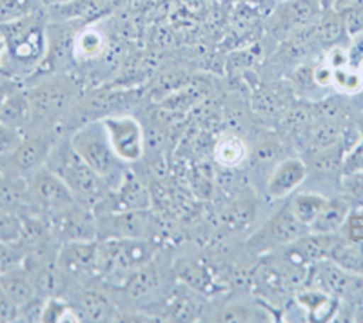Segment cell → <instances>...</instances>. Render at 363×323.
<instances>
[{"label": "cell", "mask_w": 363, "mask_h": 323, "mask_svg": "<svg viewBox=\"0 0 363 323\" xmlns=\"http://www.w3.org/2000/svg\"><path fill=\"white\" fill-rule=\"evenodd\" d=\"M37 0H0V26L13 24L35 13Z\"/></svg>", "instance_id": "4dcf8cb0"}, {"label": "cell", "mask_w": 363, "mask_h": 323, "mask_svg": "<svg viewBox=\"0 0 363 323\" xmlns=\"http://www.w3.org/2000/svg\"><path fill=\"white\" fill-rule=\"evenodd\" d=\"M260 316H256L252 311H247L244 307H227L225 311H220L216 322H258Z\"/></svg>", "instance_id": "8d00e7d4"}, {"label": "cell", "mask_w": 363, "mask_h": 323, "mask_svg": "<svg viewBox=\"0 0 363 323\" xmlns=\"http://www.w3.org/2000/svg\"><path fill=\"white\" fill-rule=\"evenodd\" d=\"M18 87L15 79H0V106L4 104V100L8 98L9 93H13Z\"/></svg>", "instance_id": "60d3db41"}, {"label": "cell", "mask_w": 363, "mask_h": 323, "mask_svg": "<svg viewBox=\"0 0 363 323\" xmlns=\"http://www.w3.org/2000/svg\"><path fill=\"white\" fill-rule=\"evenodd\" d=\"M358 71H359V75H362V79H363V60H362V62H359Z\"/></svg>", "instance_id": "bcb514c9"}, {"label": "cell", "mask_w": 363, "mask_h": 323, "mask_svg": "<svg viewBox=\"0 0 363 323\" xmlns=\"http://www.w3.org/2000/svg\"><path fill=\"white\" fill-rule=\"evenodd\" d=\"M343 193L345 198L356 205H363V171H354V173H345L342 178Z\"/></svg>", "instance_id": "836d02e7"}, {"label": "cell", "mask_w": 363, "mask_h": 323, "mask_svg": "<svg viewBox=\"0 0 363 323\" xmlns=\"http://www.w3.org/2000/svg\"><path fill=\"white\" fill-rule=\"evenodd\" d=\"M165 305H167V312L164 318L171 322H193L196 318V307L189 296H180L177 293L173 298L165 302Z\"/></svg>", "instance_id": "1f68e13d"}, {"label": "cell", "mask_w": 363, "mask_h": 323, "mask_svg": "<svg viewBox=\"0 0 363 323\" xmlns=\"http://www.w3.org/2000/svg\"><path fill=\"white\" fill-rule=\"evenodd\" d=\"M351 212L352 205L345 196L329 198L327 205L320 212V216L314 220V224L311 225L309 231L320 232V234H335V232H340Z\"/></svg>", "instance_id": "ac0fdd59"}, {"label": "cell", "mask_w": 363, "mask_h": 323, "mask_svg": "<svg viewBox=\"0 0 363 323\" xmlns=\"http://www.w3.org/2000/svg\"><path fill=\"white\" fill-rule=\"evenodd\" d=\"M347 125L349 122L338 120V118H314L306 131L307 151L325 149V147L342 144Z\"/></svg>", "instance_id": "5bb4252c"}, {"label": "cell", "mask_w": 363, "mask_h": 323, "mask_svg": "<svg viewBox=\"0 0 363 323\" xmlns=\"http://www.w3.org/2000/svg\"><path fill=\"white\" fill-rule=\"evenodd\" d=\"M314 29H316V42L330 47L338 46V42H342L347 35L343 15L336 9L323 11L314 24Z\"/></svg>", "instance_id": "d4e9b609"}, {"label": "cell", "mask_w": 363, "mask_h": 323, "mask_svg": "<svg viewBox=\"0 0 363 323\" xmlns=\"http://www.w3.org/2000/svg\"><path fill=\"white\" fill-rule=\"evenodd\" d=\"M26 208H29L28 178L0 173V209L22 216Z\"/></svg>", "instance_id": "d6986e66"}, {"label": "cell", "mask_w": 363, "mask_h": 323, "mask_svg": "<svg viewBox=\"0 0 363 323\" xmlns=\"http://www.w3.org/2000/svg\"><path fill=\"white\" fill-rule=\"evenodd\" d=\"M333 86L340 89L345 95H356L363 89V79L359 75L358 67H343V69H335V80Z\"/></svg>", "instance_id": "d6a6232c"}, {"label": "cell", "mask_w": 363, "mask_h": 323, "mask_svg": "<svg viewBox=\"0 0 363 323\" xmlns=\"http://www.w3.org/2000/svg\"><path fill=\"white\" fill-rule=\"evenodd\" d=\"M26 93L31 104V122L51 125L77 106L80 87L67 73H50L35 86L28 87Z\"/></svg>", "instance_id": "5b68a950"}, {"label": "cell", "mask_w": 363, "mask_h": 323, "mask_svg": "<svg viewBox=\"0 0 363 323\" xmlns=\"http://www.w3.org/2000/svg\"><path fill=\"white\" fill-rule=\"evenodd\" d=\"M325 64L330 69H343L351 66V53L343 50L342 46H333L325 57Z\"/></svg>", "instance_id": "74e56055"}, {"label": "cell", "mask_w": 363, "mask_h": 323, "mask_svg": "<svg viewBox=\"0 0 363 323\" xmlns=\"http://www.w3.org/2000/svg\"><path fill=\"white\" fill-rule=\"evenodd\" d=\"M252 216H255V205L252 203L249 205L247 202H238L229 208V211L225 212L223 220L231 227H242V225L247 224L249 220H252Z\"/></svg>", "instance_id": "e575fe53"}, {"label": "cell", "mask_w": 363, "mask_h": 323, "mask_svg": "<svg viewBox=\"0 0 363 323\" xmlns=\"http://www.w3.org/2000/svg\"><path fill=\"white\" fill-rule=\"evenodd\" d=\"M28 200L29 208L45 215H53L77 203L67 183L48 166L28 176Z\"/></svg>", "instance_id": "52a82bcc"}, {"label": "cell", "mask_w": 363, "mask_h": 323, "mask_svg": "<svg viewBox=\"0 0 363 323\" xmlns=\"http://www.w3.org/2000/svg\"><path fill=\"white\" fill-rule=\"evenodd\" d=\"M155 261V260H153ZM153 261L133 273L122 285L125 295L135 302L147 300L151 296H157L160 293V287L164 285V274L155 266Z\"/></svg>", "instance_id": "2e32d148"}, {"label": "cell", "mask_w": 363, "mask_h": 323, "mask_svg": "<svg viewBox=\"0 0 363 323\" xmlns=\"http://www.w3.org/2000/svg\"><path fill=\"white\" fill-rule=\"evenodd\" d=\"M307 176H309V167L306 160L296 157L285 158L271 171L265 191L269 198H285L306 182Z\"/></svg>", "instance_id": "7c38bea8"}, {"label": "cell", "mask_w": 363, "mask_h": 323, "mask_svg": "<svg viewBox=\"0 0 363 323\" xmlns=\"http://www.w3.org/2000/svg\"><path fill=\"white\" fill-rule=\"evenodd\" d=\"M22 138H24V135H22L21 129L9 128V125L0 122V158L11 153L21 144Z\"/></svg>", "instance_id": "d590c367"}, {"label": "cell", "mask_w": 363, "mask_h": 323, "mask_svg": "<svg viewBox=\"0 0 363 323\" xmlns=\"http://www.w3.org/2000/svg\"><path fill=\"white\" fill-rule=\"evenodd\" d=\"M327 202H329V196H323L322 193H316V191H309V193H296L287 205L294 218L309 229L314 224V220L323 211Z\"/></svg>", "instance_id": "603a6c76"}, {"label": "cell", "mask_w": 363, "mask_h": 323, "mask_svg": "<svg viewBox=\"0 0 363 323\" xmlns=\"http://www.w3.org/2000/svg\"><path fill=\"white\" fill-rule=\"evenodd\" d=\"M4 55H6V42L0 37V79H11L4 66Z\"/></svg>", "instance_id": "b9f144b4"}, {"label": "cell", "mask_w": 363, "mask_h": 323, "mask_svg": "<svg viewBox=\"0 0 363 323\" xmlns=\"http://www.w3.org/2000/svg\"><path fill=\"white\" fill-rule=\"evenodd\" d=\"M345 157L347 149L342 142V144L325 147V149L309 151L307 167H309V171L320 174V176H338V174H343Z\"/></svg>", "instance_id": "ffe728a7"}, {"label": "cell", "mask_w": 363, "mask_h": 323, "mask_svg": "<svg viewBox=\"0 0 363 323\" xmlns=\"http://www.w3.org/2000/svg\"><path fill=\"white\" fill-rule=\"evenodd\" d=\"M329 260L338 264L349 273L363 274V242L351 240L345 234H340L336 238L333 251H330Z\"/></svg>", "instance_id": "7402d4cb"}, {"label": "cell", "mask_w": 363, "mask_h": 323, "mask_svg": "<svg viewBox=\"0 0 363 323\" xmlns=\"http://www.w3.org/2000/svg\"><path fill=\"white\" fill-rule=\"evenodd\" d=\"M102 120L108 129L109 142H111L116 157L124 162L125 166L135 164L144 157V131L135 116L108 115L104 116Z\"/></svg>", "instance_id": "9c48e42d"}, {"label": "cell", "mask_w": 363, "mask_h": 323, "mask_svg": "<svg viewBox=\"0 0 363 323\" xmlns=\"http://www.w3.org/2000/svg\"><path fill=\"white\" fill-rule=\"evenodd\" d=\"M0 289L4 290V295L8 296L18 309H21L22 305H26L28 302H31V300L37 296L31 274L24 269L22 264L17 267H13V269L0 273Z\"/></svg>", "instance_id": "e0dca14e"}, {"label": "cell", "mask_w": 363, "mask_h": 323, "mask_svg": "<svg viewBox=\"0 0 363 323\" xmlns=\"http://www.w3.org/2000/svg\"><path fill=\"white\" fill-rule=\"evenodd\" d=\"M48 218H50L48 225H50L51 237H55L62 244L95 240L96 220L87 205L77 202L67 209L48 215Z\"/></svg>", "instance_id": "30bf717a"}, {"label": "cell", "mask_w": 363, "mask_h": 323, "mask_svg": "<svg viewBox=\"0 0 363 323\" xmlns=\"http://www.w3.org/2000/svg\"><path fill=\"white\" fill-rule=\"evenodd\" d=\"M69 142L77 154L106 180L111 191L118 189V186L125 178V164L116 157L102 118L87 122L82 128L77 129L69 137Z\"/></svg>", "instance_id": "3957f363"}, {"label": "cell", "mask_w": 363, "mask_h": 323, "mask_svg": "<svg viewBox=\"0 0 363 323\" xmlns=\"http://www.w3.org/2000/svg\"><path fill=\"white\" fill-rule=\"evenodd\" d=\"M284 2H287V0H284Z\"/></svg>", "instance_id": "7dc6e473"}, {"label": "cell", "mask_w": 363, "mask_h": 323, "mask_svg": "<svg viewBox=\"0 0 363 323\" xmlns=\"http://www.w3.org/2000/svg\"><path fill=\"white\" fill-rule=\"evenodd\" d=\"M363 4V0H335L336 11H345L349 8H356V6Z\"/></svg>", "instance_id": "7bdbcfd3"}, {"label": "cell", "mask_w": 363, "mask_h": 323, "mask_svg": "<svg viewBox=\"0 0 363 323\" xmlns=\"http://www.w3.org/2000/svg\"><path fill=\"white\" fill-rule=\"evenodd\" d=\"M307 232H309V229L294 218L289 205H285V208H281L277 215H272L271 218H269L267 222L249 238L247 247L251 253L267 254L272 253V251H277V249L293 244V242H296L298 238H301L303 234H307Z\"/></svg>", "instance_id": "ba28073f"}, {"label": "cell", "mask_w": 363, "mask_h": 323, "mask_svg": "<svg viewBox=\"0 0 363 323\" xmlns=\"http://www.w3.org/2000/svg\"><path fill=\"white\" fill-rule=\"evenodd\" d=\"M57 140V135L48 129L35 135H28L22 138L21 144L11 153L0 158V173L28 178L29 174H33L35 171L45 166Z\"/></svg>", "instance_id": "8992f818"}, {"label": "cell", "mask_w": 363, "mask_h": 323, "mask_svg": "<svg viewBox=\"0 0 363 323\" xmlns=\"http://www.w3.org/2000/svg\"><path fill=\"white\" fill-rule=\"evenodd\" d=\"M0 28V37L6 42L4 66L9 76L17 79L18 75L35 73L48 53V28L37 13Z\"/></svg>", "instance_id": "6da1fadb"}, {"label": "cell", "mask_w": 363, "mask_h": 323, "mask_svg": "<svg viewBox=\"0 0 363 323\" xmlns=\"http://www.w3.org/2000/svg\"><path fill=\"white\" fill-rule=\"evenodd\" d=\"M157 245L147 238H106L99 244V276L108 282H124L157 258Z\"/></svg>", "instance_id": "277c9868"}, {"label": "cell", "mask_w": 363, "mask_h": 323, "mask_svg": "<svg viewBox=\"0 0 363 323\" xmlns=\"http://www.w3.org/2000/svg\"><path fill=\"white\" fill-rule=\"evenodd\" d=\"M106 51V35L95 26L82 28L74 37V62H89Z\"/></svg>", "instance_id": "cb8c5ba5"}, {"label": "cell", "mask_w": 363, "mask_h": 323, "mask_svg": "<svg viewBox=\"0 0 363 323\" xmlns=\"http://www.w3.org/2000/svg\"><path fill=\"white\" fill-rule=\"evenodd\" d=\"M0 122L21 131L31 122V104L26 89L17 87L15 91L9 93L4 104L0 106Z\"/></svg>", "instance_id": "44dd1931"}, {"label": "cell", "mask_w": 363, "mask_h": 323, "mask_svg": "<svg viewBox=\"0 0 363 323\" xmlns=\"http://www.w3.org/2000/svg\"><path fill=\"white\" fill-rule=\"evenodd\" d=\"M323 13L320 0H287L280 11V26L287 33L316 24Z\"/></svg>", "instance_id": "9a60e30c"}, {"label": "cell", "mask_w": 363, "mask_h": 323, "mask_svg": "<svg viewBox=\"0 0 363 323\" xmlns=\"http://www.w3.org/2000/svg\"><path fill=\"white\" fill-rule=\"evenodd\" d=\"M118 205L122 203V208H116L118 211H135V209H145L147 208V195H145L144 187L138 186L135 180H125L120 183L118 189ZM116 211V212H118Z\"/></svg>", "instance_id": "f1b7e54d"}, {"label": "cell", "mask_w": 363, "mask_h": 323, "mask_svg": "<svg viewBox=\"0 0 363 323\" xmlns=\"http://www.w3.org/2000/svg\"><path fill=\"white\" fill-rule=\"evenodd\" d=\"M99 244L89 242H67L58 247L57 266L64 278L87 280L99 276Z\"/></svg>", "instance_id": "8fae6325"}, {"label": "cell", "mask_w": 363, "mask_h": 323, "mask_svg": "<svg viewBox=\"0 0 363 323\" xmlns=\"http://www.w3.org/2000/svg\"><path fill=\"white\" fill-rule=\"evenodd\" d=\"M0 322H18V307L0 289Z\"/></svg>", "instance_id": "ab89813d"}, {"label": "cell", "mask_w": 363, "mask_h": 323, "mask_svg": "<svg viewBox=\"0 0 363 323\" xmlns=\"http://www.w3.org/2000/svg\"><path fill=\"white\" fill-rule=\"evenodd\" d=\"M73 0H42V4L48 6V8H55V6H62V4H69Z\"/></svg>", "instance_id": "f6af8a7d"}, {"label": "cell", "mask_w": 363, "mask_h": 323, "mask_svg": "<svg viewBox=\"0 0 363 323\" xmlns=\"http://www.w3.org/2000/svg\"><path fill=\"white\" fill-rule=\"evenodd\" d=\"M153 218L144 209L135 211H118L116 215L106 216V238H151Z\"/></svg>", "instance_id": "4fadbf2b"}, {"label": "cell", "mask_w": 363, "mask_h": 323, "mask_svg": "<svg viewBox=\"0 0 363 323\" xmlns=\"http://www.w3.org/2000/svg\"><path fill=\"white\" fill-rule=\"evenodd\" d=\"M74 307L79 309L82 319H89V322H108L113 318V305L96 289L84 290L79 305Z\"/></svg>", "instance_id": "4316f807"}, {"label": "cell", "mask_w": 363, "mask_h": 323, "mask_svg": "<svg viewBox=\"0 0 363 323\" xmlns=\"http://www.w3.org/2000/svg\"><path fill=\"white\" fill-rule=\"evenodd\" d=\"M247 154V145L236 135H223L215 145V160L222 167H229V169L242 166Z\"/></svg>", "instance_id": "484cf974"}, {"label": "cell", "mask_w": 363, "mask_h": 323, "mask_svg": "<svg viewBox=\"0 0 363 323\" xmlns=\"http://www.w3.org/2000/svg\"><path fill=\"white\" fill-rule=\"evenodd\" d=\"M342 231V234H345L347 238L363 242V215H352L351 212Z\"/></svg>", "instance_id": "f35d334b"}, {"label": "cell", "mask_w": 363, "mask_h": 323, "mask_svg": "<svg viewBox=\"0 0 363 323\" xmlns=\"http://www.w3.org/2000/svg\"><path fill=\"white\" fill-rule=\"evenodd\" d=\"M177 274L189 289L207 293V289L213 287L209 271L196 260H182L180 264H177Z\"/></svg>", "instance_id": "83f0119b"}, {"label": "cell", "mask_w": 363, "mask_h": 323, "mask_svg": "<svg viewBox=\"0 0 363 323\" xmlns=\"http://www.w3.org/2000/svg\"><path fill=\"white\" fill-rule=\"evenodd\" d=\"M42 322H84V319L77 307L64 303L57 296H51V298L45 300Z\"/></svg>", "instance_id": "f546056e"}, {"label": "cell", "mask_w": 363, "mask_h": 323, "mask_svg": "<svg viewBox=\"0 0 363 323\" xmlns=\"http://www.w3.org/2000/svg\"><path fill=\"white\" fill-rule=\"evenodd\" d=\"M45 166L55 171L67 183L74 200L82 205H87V208H93L95 203L106 198L108 191L111 189L106 183V180L91 169L86 162L77 154L69 138L57 140L50 157H48Z\"/></svg>", "instance_id": "7a4b0ae2"}, {"label": "cell", "mask_w": 363, "mask_h": 323, "mask_svg": "<svg viewBox=\"0 0 363 323\" xmlns=\"http://www.w3.org/2000/svg\"><path fill=\"white\" fill-rule=\"evenodd\" d=\"M349 319H351V322L363 323V302L354 303V307H352V312H351V316H349Z\"/></svg>", "instance_id": "ee69618b"}]
</instances>
